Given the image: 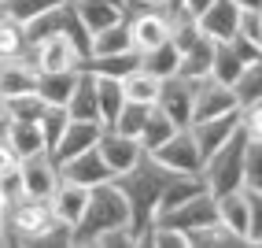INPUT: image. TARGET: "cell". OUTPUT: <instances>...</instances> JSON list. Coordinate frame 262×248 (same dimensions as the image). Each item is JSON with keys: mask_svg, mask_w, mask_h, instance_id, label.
Segmentation results:
<instances>
[{"mask_svg": "<svg viewBox=\"0 0 262 248\" xmlns=\"http://www.w3.org/2000/svg\"><path fill=\"white\" fill-rule=\"evenodd\" d=\"M170 178H173V170H166L163 163H155L148 152L137 159L126 174L115 178V185L122 189V197H126V204H129V234L137 241V248L144 244V234H148V226L155 219V207H159V197H163V189H166Z\"/></svg>", "mask_w": 262, "mask_h": 248, "instance_id": "obj_1", "label": "cell"}, {"mask_svg": "<svg viewBox=\"0 0 262 248\" xmlns=\"http://www.w3.org/2000/svg\"><path fill=\"white\" fill-rule=\"evenodd\" d=\"M4 244H71V230L56 222L48 200L15 197L4 204Z\"/></svg>", "mask_w": 262, "mask_h": 248, "instance_id": "obj_2", "label": "cell"}, {"mask_svg": "<svg viewBox=\"0 0 262 248\" xmlns=\"http://www.w3.org/2000/svg\"><path fill=\"white\" fill-rule=\"evenodd\" d=\"M129 226V204L122 197V189L111 182H100L89 189V204H85L78 226L71 230V244H96L103 234H111V230H122Z\"/></svg>", "mask_w": 262, "mask_h": 248, "instance_id": "obj_3", "label": "cell"}, {"mask_svg": "<svg viewBox=\"0 0 262 248\" xmlns=\"http://www.w3.org/2000/svg\"><path fill=\"white\" fill-rule=\"evenodd\" d=\"M218 222L229 230L240 244H258L262 241V193L258 189H229L214 197Z\"/></svg>", "mask_w": 262, "mask_h": 248, "instance_id": "obj_4", "label": "cell"}, {"mask_svg": "<svg viewBox=\"0 0 262 248\" xmlns=\"http://www.w3.org/2000/svg\"><path fill=\"white\" fill-rule=\"evenodd\" d=\"M248 133L236 130L225 145H218L211 156H203V167H200V178L207 185L211 197L218 193H229V189H240L244 185V148H248Z\"/></svg>", "mask_w": 262, "mask_h": 248, "instance_id": "obj_5", "label": "cell"}, {"mask_svg": "<svg viewBox=\"0 0 262 248\" xmlns=\"http://www.w3.org/2000/svg\"><path fill=\"white\" fill-rule=\"evenodd\" d=\"M23 60L37 70V74H45V70H78L85 63L81 48L67 37V33H48V37L30 41L26 52H23Z\"/></svg>", "mask_w": 262, "mask_h": 248, "instance_id": "obj_6", "label": "cell"}, {"mask_svg": "<svg viewBox=\"0 0 262 248\" xmlns=\"http://www.w3.org/2000/svg\"><path fill=\"white\" fill-rule=\"evenodd\" d=\"M148 156L155 159V163H163L166 170H173V174H200V167H203V152L196 148L188 126H178L159 148L148 152Z\"/></svg>", "mask_w": 262, "mask_h": 248, "instance_id": "obj_7", "label": "cell"}, {"mask_svg": "<svg viewBox=\"0 0 262 248\" xmlns=\"http://www.w3.org/2000/svg\"><path fill=\"white\" fill-rule=\"evenodd\" d=\"M151 222H163V226H173V230H181L185 237H192L196 230H203V226H211V222H218V211H214V197L211 193H196L192 200H185V204H178V207H166V211H159Z\"/></svg>", "mask_w": 262, "mask_h": 248, "instance_id": "obj_8", "label": "cell"}, {"mask_svg": "<svg viewBox=\"0 0 262 248\" xmlns=\"http://www.w3.org/2000/svg\"><path fill=\"white\" fill-rule=\"evenodd\" d=\"M126 30H129V48L133 52H148L155 45H163L170 37V8H141L126 15Z\"/></svg>", "mask_w": 262, "mask_h": 248, "instance_id": "obj_9", "label": "cell"}, {"mask_svg": "<svg viewBox=\"0 0 262 248\" xmlns=\"http://www.w3.org/2000/svg\"><path fill=\"white\" fill-rule=\"evenodd\" d=\"M96 152H100V159H103V163H107L111 178L126 174V170L137 163V159L144 156L141 141H137V137H129V133H118V130H111V126H103V130H100V137H96Z\"/></svg>", "mask_w": 262, "mask_h": 248, "instance_id": "obj_10", "label": "cell"}, {"mask_svg": "<svg viewBox=\"0 0 262 248\" xmlns=\"http://www.w3.org/2000/svg\"><path fill=\"white\" fill-rule=\"evenodd\" d=\"M240 104L233 97V89L225 82L218 78H196L192 82V119L188 122H196V119H211V115H225V111H236Z\"/></svg>", "mask_w": 262, "mask_h": 248, "instance_id": "obj_11", "label": "cell"}, {"mask_svg": "<svg viewBox=\"0 0 262 248\" xmlns=\"http://www.w3.org/2000/svg\"><path fill=\"white\" fill-rule=\"evenodd\" d=\"M19 178H23V197H41V200H48L52 189L59 185V163H56V156H52L48 148L26 156L23 167H19Z\"/></svg>", "mask_w": 262, "mask_h": 248, "instance_id": "obj_12", "label": "cell"}, {"mask_svg": "<svg viewBox=\"0 0 262 248\" xmlns=\"http://www.w3.org/2000/svg\"><path fill=\"white\" fill-rule=\"evenodd\" d=\"M100 130H103V126H100L96 119H71V122L63 126L59 141L52 145V156H56V163H63V159H71V156H78V152L96 148Z\"/></svg>", "mask_w": 262, "mask_h": 248, "instance_id": "obj_13", "label": "cell"}, {"mask_svg": "<svg viewBox=\"0 0 262 248\" xmlns=\"http://www.w3.org/2000/svg\"><path fill=\"white\" fill-rule=\"evenodd\" d=\"M188 130H192V141H196V148L203 156H211L218 145H225L236 130H240V119L236 111H225V115H211V119H196V122H188Z\"/></svg>", "mask_w": 262, "mask_h": 248, "instance_id": "obj_14", "label": "cell"}, {"mask_svg": "<svg viewBox=\"0 0 262 248\" xmlns=\"http://www.w3.org/2000/svg\"><path fill=\"white\" fill-rule=\"evenodd\" d=\"M85 204H89V189L78 185V182H67V178H59V185L52 189V197H48L52 215H56V222H63L67 230H74V226H78Z\"/></svg>", "mask_w": 262, "mask_h": 248, "instance_id": "obj_15", "label": "cell"}, {"mask_svg": "<svg viewBox=\"0 0 262 248\" xmlns=\"http://www.w3.org/2000/svg\"><path fill=\"white\" fill-rule=\"evenodd\" d=\"M59 178L93 189V185H100V182H111V170H107V163L100 159V152L89 148V152H78V156H71V159H63V163H59Z\"/></svg>", "mask_w": 262, "mask_h": 248, "instance_id": "obj_16", "label": "cell"}, {"mask_svg": "<svg viewBox=\"0 0 262 248\" xmlns=\"http://www.w3.org/2000/svg\"><path fill=\"white\" fill-rule=\"evenodd\" d=\"M155 108H163L173 122H178V126H188V119H192V82L181 78V74L163 78Z\"/></svg>", "mask_w": 262, "mask_h": 248, "instance_id": "obj_17", "label": "cell"}, {"mask_svg": "<svg viewBox=\"0 0 262 248\" xmlns=\"http://www.w3.org/2000/svg\"><path fill=\"white\" fill-rule=\"evenodd\" d=\"M236 19H240V8L233 4V0H211V4L196 15V26L211 41H229L236 33Z\"/></svg>", "mask_w": 262, "mask_h": 248, "instance_id": "obj_18", "label": "cell"}, {"mask_svg": "<svg viewBox=\"0 0 262 248\" xmlns=\"http://www.w3.org/2000/svg\"><path fill=\"white\" fill-rule=\"evenodd\" d=\"M0 133L8 137V145L19 152V159L33 156V152H45V137H41V126L33 119H4L0 122Z\"/></svg>", "mask_w": 262, "mask_h": 248, "instance_id": "obj_19", "label": "cell"}, {"mask_svg": "<svg viewBox=\"0 0 262 248\" xmlns=\"http://www.w3.org/2000/svg\"><path fill=\"white\" fill-rule=\"evenodd\" d=\"M74 11H78V23L85 26V33H89V37L126 19V8L103 4V0H74Z\"/></svg>", "mask_w": 262, "mask_h": 248, "instance_id": "obj_20", "label": "cell"}, {"mask_svg": "<svg viewBox=\"0 0 262 248\" xmlns=\"http://www.w3.org/2000/svg\"><path fill=\"white\" fill-rule=\"evenodd\" d=\"M67 115L71 119H96V74L93 70L78 67V78H74V89L67 97ZM100 122V119H96Z\"/></svg>", "mask_w": 262, "mask_h": 248, "instance_id": "obj_21", "label": "cell"}, {"mask_svg": "<svg viewBox=\"0 0 262 248\" xmlns=\"http://www.w3.org/2000/svg\"><path fill=\"white\" fill-rule=\"evenodd\" d=\"M33 89H37V70L26 60H0V100L33 93Z\"/></svg>", "mask_w": 262, "mask_h": 248, "instance_id": "obj_22", "label": "cell"}, {"mask_svg": "<svg viewBox=\"0 0 262 248\" xmlns=\"http://www.w3.org/2000/svg\"><path fill=\"white\" fill-rule=\"evenodd\" d=\"M211 52H214V41L211 37H200L196 45H188L178 52V74L196 82V78H207L211 74Z\"/></svg>", "mask_w": 262, "mask_h": 248, "instance_id": "obj_23", "label": "cell"}, {"mask_svg": "<svg viewBox=\"0 0 262 248\" xmlns=\"http://www.w3.org/2000/svg\"><path fill=\"white\" fill-rule=\"evenodd\" d=\"M19 167H23V159L19 152H15L8 145V137L0 133V200L11 204L15 197H23V178H19Z\"/></svg>", "mask_w": 262, "mask_h": 248, "instance_id": "obj_24", "label": "cell"}, {"mask_svg": "<svg viewBox=\"0 0 262 248\" xmlns=\"http://www.w3.org/2000/svg\"><path fill=\"white\" fill-rule=\"evenodd\" d=\"M122 104H126V97H122V82L107 78V74H96V119H100V126H111Z\"/></svg>", "mask_w": 262, "mask_h": 248, "instance_id": "obj_25", "label": "cell"}, {"mask_svg": "<svg viewBox=\"0 0 262 248\" xmlns=\"http://www.w3.org/2000/svg\"><path fill=\"white\" fill-rule=\"evenodd\" d=\"M173 130H178V122H173L163 108H155V104H151L148 115H144V126H141V133H137V141H141V148H144V152H155Z\"/></svg>", "mask_w": 262, "mask_h": 248, "instance_id": "obj_26", "label": "cell"}, {"mask_svg": "<svg viewBox=\"0 0 262 248\" xmlns=\"http://www.w3.org/2000/svg\"><path fill=\"white\" fill-rule=\"evenodd\" d=\"M118 82H122V97L133 100V104H155V100H159V85H163V78L148 74L144 67L129 70V74L118 78Z\"/></svg>", "mask_w": 262, "mask_h": 248, "instance_id": "obj_27", "label": "cell"}, {"mask_svg": "<svg viewBox=\"0 0 262 248\" xmlns=\"http://www.w3.org/2000/svg\"><path fill=\"white\" fill-rule=\"evenodd\" d=\"M81 67H85V70H93V74L126 78L129 70H137V67H141V56H137L133 48H126V52H111V56H89Z\"/></svg>", "mask_w": 262, "mask_h": 248, "instance_id": "obj_28", "label": "cell"}, {"mask_svg": "<svg viewBox=\"0 0 262 248\" xmlns=\"http://www.w3.org/2000/svg\"><path fill=\"white\" fill-rule=\"evenodd\" d=\"M244 67H248V60L236 52L233 41H214V52H211V78H218V82L229 85Z\"/></svg>", "mask_w": 262, "mask_h": 248, "instance_id": "obj_29", "label": "cell"}, {"mask_svg": "<svg viewBox=\"0 0 262 248\" xmlns=\"http://www.w3.org/2000/svg\"><path fill=\"white\" fill-rule=\"evenodd\" d=\"M74 78L78 70H45V74H37V93L45 104H67V97H71L74 89Z\"/></svg>", "mask_w": 262, "mask_h": 248, "instance_id": "obj_30", "label": "cell"}, {"mask_svg": "<svg viewBox=\"0 0 262 248\" xmlns=\"http://www.w3.org/2000/svg\"><path fill=\"white\" fill-rule=\"evenodd\" d=\"M141 56V67L148 70V74L155 78H170V74H178V48H173V41L166 37L163 45H155L148 52H137Z\"/></svg>", "mask_w": 262, "mask_h": 248, "instance_id": "obj_31", "label": "cell"}, {"mask_svg": "<svg viewBox=\"0 0 262 248\" xmlns=\"http://www.w3.org/2000/svg\"><path fill=\"white\" fill-rule=\"evenodd\" d=\"M26 26L11 19L8 11H0V60H23L26 52Z\"/></svg>", "mask_w": 262, "mask_h": 248, "instance_id": "obj_32", "label": "cell"}, {"mask_svg": "<svg viewBox=\"0 0 262 248\" xmlns=\"http://www.w3.org/2000/svg\"><path fill=\"white\" fill-rule=\"evenodd\" d=\"M126 48H129V30H126V19L89 37V56H111V52H126ZM89 56H85V60H89Z\"/></svg>", "mask_w": 262, "mask_h": 248, "instance_id": "obj_33", "label": "cell"}, {"mask_svg": "<svg viewBox=\"0 0 262 248\" xmlns=\"http://www.w3.org/2000/svg\"><path fill=\"white\" fill-rule=\"evenodd\" d=\"M229 89H233L236 104H251V100H262V60L244 67L240 74L229 82Z\"/></svg>", "mask_w": 262, "mask_h": 248, "instance_id": "obj_34", "label": "cell"}, {"mask_svg": "<svg viewBox=\"0 0 262 248\" xmlns=\"http://www.w3.org/2000/svg\"><path fill=\"white\" fill-rule=\"evenodd\" d=\"M67 122H71V115H67L63 104H45V111L37 115V126H41V137H45V148H48V152H52V145L59 141V133H63Z\"/></svg>", "mask_w": 262, "mask_h": 248, "instance_id": "obj_35", "label": "cell"}, {"mask_svg": "<svg viewBox=\"0 0 262 248\" xmlns=\"http://www.w3.org/2000/svg\"><path fill=\"white\" fill-rule=\"evenodd\" d=\"M148 108H151V104H133V100H126V104L118 108V115H115V122H111V130L137 137V133H141V126H144Z\"/></svg>", "mask_w": 262, "mask_h": 248, "instance_id": "obj_36", "label": "cell"}, {"mask_svg": "<svg viewBox=\"0 0 262 248\" xmlns=\"http://www.w3.org/2000/svg\"><path fill=\"white\" fill-rule=\"evenodd\" d=\"M56 4H63V0H0V11H8L11 19H19L26 26L30 19H37V15H45Z\"/></svg>", "mask_w": 262, "mask_h": 248, "instance_id": "obj_37", "label": "cell"}, {"mask_svg": "<svg viewBox=\"0 0 262 248\" xmlns=\"http://www.w3.org/2000/svg\"><path fill=\"white\" fill-rule=\"evenodd\" d=\"M45 111V100L37 93H19V97H8L4 100V119H33Z\"/></svg>", "mask_w": 262, "mask_h": 248, "instance_id": "obj_38", "label": "cell"}, {"mask_svg": "<svg viewBox=\"0 0 262 248\" xmlns=\"http://www.w3.org/2000/svg\"><path fill=\"white\" fill-rule=\"evenodd\" d=\"M244 189L262 193V141H255V137L244 148Z\"/></svg>", "mask_w": 262, "mask_h": 248, "instance_id": "obj_39", "label": "cell"}, {"mask_svg": "<svg viewBox=\"0 0 262 248\" xmlns=\"http://www.w3.org/2000/svg\"><path fill=\"white\" fill-rule=\"evenodd\" d=\"M236 37L251 41V45H262V11H240V19H236Z\"/></svg>", "mask_w": 262, "mask_h": 248, "instance_id": "obj_40", "label": "cell"}, {"mask_svg": "<svg viewBox=\"0 0 262 248\" xmlns=\"http://www.w3.org/2000/svg\"><path fill=\"white\" fill-rule=\"evenodd\" d=\"M141 8H166V0H126V15L141 11Z\"/></svg>", "mask_w": 262, "mask_h": 248, "instance_id": "obj_41", "label": "cell"}, {"mask_svg": "<svg viewBox=\"0 0 262 248\" xmlns=\"http://www.w3.org/2000/svg\"><path fill=\"white\" fill-rule=\"evenodd\" d=\"M207 4H211V0H181V11H188L192 19H196V15H200Z\"/></svg>", "mask_w": 262, "mask_h": 248, "instance_id": "obj_42", "label": "cell"}, {"mask_svg": "<svg viewBox=\"0 0 262 248\" xmlns=\"http://www.w3.org/2000/svg\"><path fill=\"white\" fill-rule=\"evenodd\" d=\"M240 11H262V0H233Z\"/></svg>", "mask_w": 262, "mask_h": 248, "instance_id": "obj_43", "label": "cell"}, {"mask_svg": "<svg viewBox=\"0 0 262 248\" xmlns=\"http://www.w3.org/2000/svg\"><path fill=\"white\" fill-rule=\"evenodd\" d=\"M0 244H4V200H0Z\"/></svg>", "mask_w": 262, "mask_h": 248, "instance_id": "obj_44", "label": "cell"}, {"mask_svg": "<svg viewBox=\"0 0 262 248\" xmlns=\"http://www.w3.org/2000/svg\"><path fill=\"white\" fill-rule=\"evenodd\" d=\"M103 4H118V8H126V0H103Z\"/></svg>", "mask_w": 262, "mask_h": 248, "instance_id": "obj_45", "label": "cell"}, {"mask_svg": "<svg viewBox=\"0 0 262 248\" xmlns=\"http://www.w3.org/2000/svg\"><path fill=\"white\" fill-rule=\"evenodd\" d=\"M166 8H181V0H166Z\"/></svg>", "mask_w": 262, "mask_h": 248, "instance_id": "obj_46", "label": "cell"}, {"mask_svg": "<svg viewBox=\"0 0 262 248\" xmlns=\"http://www.w3.org/2000/svg\"><path fill=\"white\" fill-rule=\"evenodd\" d=\"M0 122H4V100H0Z\"/></svg>", "mask_w": 262, "mask_h": 248, "instance_id": "obj_47", "label": "cell"}]
</instances>
